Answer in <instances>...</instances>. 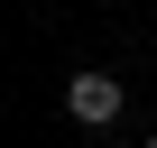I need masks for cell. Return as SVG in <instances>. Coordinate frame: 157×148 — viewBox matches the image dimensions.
Wrapping results in <instances>:
<instances>
[{
	"mask_svg": "<svg viewBox=\"0 0 157 148\" xmlns=\"http://www.w3.org/2000/svg\"><path fill=\"white\" fill-rule=\"evenodd\" d=\"M120 111H129V74H111V65L65 74V120H74V130H111Z\"/></svg>",
	"mask_w": 157,
	"mask_h": 148,
	"instance_id": "6da1fadb",
	"label": "cell"
},
{
	"mask_svg": "<svg viewBox=\"0 0 157 148\" xmlns=\"http://www.w3.org/2000/svg\"><path fill=\"white\" fill-rule=\"evenodd\" d=\"M83 148H120V139H111V130H83Z\"/></svg>",
	"mask_w": 157,
	"mask_h": 148,
	"instance_id": "7a4b0ae2",
	"label": "cell"
},
{
	"mask_svg": "<svg viewBox=\"0 0 157 148\" xmlns=\"http://www.w3.org/2000/svg\"><path fill=\"white\" fill-rule=\"evenodd\" d=\"M139 148H157V130H148V139H139Z\"/></svg>",
	"mask_w": 157,
	"mask_h": 148,
	"instance_id": "3957f363",
	"label": "cell"
}]
</instances>
